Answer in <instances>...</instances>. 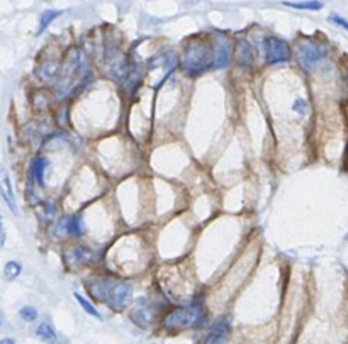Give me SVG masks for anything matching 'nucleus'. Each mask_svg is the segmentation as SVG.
Returning <instances> with one entry per match:
<instances>
[{"label":"nucleus","mask_w":348,"mask_h":344,"mask_svg":"<svg viewBox=\"0 0 348 344\" xmlns=\"http://www.w3.org/2000/svg\"><path fill=\"white\" fill-rule=\"evenodd\" d=\"M89 293L95 298L104 300L115 312H123L133 300V287L128 282L109 278H94L87 282Z\"/></svg>","instance_id":"nucleus-1"},{"label":"nucleus","mask_w":348,"mask_h":344,"mask_svg":"<svg viewBox=\"0 0 348 344\" xmlns=\"http://www.w3.org/2000/svg\"><path fill=\"white\" fill-rule=\"evenodd\" d=\"M206 309L202 304H188L180 305L170 311L163 319V327L167 331H187V329H197L206 322Z\"/></svg>","instance_id":"nucleus-2"},{"label":"nucleus","mask_w":348,"mask_h":344,"mask_svg":"<svg viewBox=\"0 0 348 344\" xmlns=\"http://www.w3.org/2000/svg\"><path fill=\"white\" fill-rule=\"evenodd\" d=\"M214 66V48L206 42H190L182 58V68L187 75L197 76Z\"/></svg>","instance_id":"nucleus-3"},{"label":"nucleus","mask_w":348,"mask_h":344,"mask_svg":"<svg viewBox=\"0 0 348 344\" xmlns=\"http://www.w3.org/2000/svg\"><path fill=\"white\" fill-rule=\"evenodd\" d=\"M326 46L321 42L314 41H301L296 46V56L299 61V66L302 68L306 73H311L318 68V65L325 60L326 56Z\"/></svg>","instance_id":"nucleus-4"},{"label":"nucleus","mask_w":348,"mask_h":344,"mask_svg":"<svg viewBox=\"0 0 348 344\" xmlns=\"http://www.w3.org/2000/svg\"><path fill=\"white\" fill-rule=\"evenodd\" d=\"M292 51L287 41L280 39V37L268 36L265 39V60L268 65H277V63H286L291 60Z\"/></svg>","instance_id":"nucleus-5"},{"label":"nucleus","mask_w":348,"mask_h":344,"mask_svg":"<svg viewBox=\"0 0 348 344\" xmlns=\"http://www.w3.org/2000/svg\"><path fill=\"white\" fill-rule=\"evenodd\" d=\"M0 197L2 200L7 203V207L11 209L14 214H17V203H16V195H14L12 190V183H11V177L6 171V168L0 166Z\"/></svg>","instance_id":"nucleus-6"},{"label":"nucleus","mask_w":348,"mask_h":344,"mask_svg":"<svg viewBox=\"0 0 348 344\" xmlns=\"http://www.w3.org/2000/svg\"><path fill=\"white\" fill-rule=\"evenodd\" d=\"M231 55H233V46L226 37H219L214 46V66L224 68L229 65Z\"/></svg>","instance_id":"nucleus-7"},{"label":"nucleus","mask_w":348,"mask_h":344,"mask_svg":"<svg viewBox=\"0 0 348 344\" xmlns=\"http://www.w3.org/2000/svg\"><path fill=\"white\" fill-rule=\"evenodd\" d=\"M56 234L60 237L65 236H75L79 237L82 234V222L79 216H71V217H65L58 222L56 226Z\"/></svg>","instance_id":"nucleus-8"},{"label":"nucleus","mask_w":348,"mask_h":344,"mask_svg":"<svg viewBox=\"0 0 348 344\" xmlns=\"http://www.w3.org/2000/svg\"><path fill=\"white\" fill-rule=\"evenodd\" d=\"M66 260H68L71 265H87V263H94V261L97 260V253L90 248L79 246V248L70 249V253L66 254Z\"/></svg>","instance_id":"nucleus-9"},{"label":"nucleus","mask_w":348,"mask_h":344,"mask_svg":"<svg viewBox=\"0 0 348 344\" xmlns=\"http://www.w3.org/2000/svg\"><path fill=\"white\" fill-rule=\"evenodd\" d=\"M236 61L241 68H250L255 61V53L253 48L246 39H241L236 48Z\"/></svg>","instance_id":"nucleus-10"},{"label":"nucleus","mask_w":348,"mask_h":344,"mask_svg":"<svg viewBox=\"0 0 348 344\" xmlns=\"http://www.w3.org/2000/svg\"><path fill=\"white\" fill-rule=\"evenodd\" d=\"M151 317H153V314L149 311V304L144 302V300L138 302L136 307H134L131 312V321L136 322L139 327H148Z\"/></svg>","instance_id":"nucleus-11"},{"label":"nucleus","mask_w":348,"mask_h":344,"mask_svg":"<svg viewBox=\"0 0 348 344\" xmlns=\"http://www.w3.org/2000/svg\"><path fill=\"white\" fill-rule=\"evenodd\" d=\"M48 166L46 158L43 156H36L31 163V178L34 180L37 185L43 187L45 185V169Z\"/></svg>","instance_id":"nucleus-12"},{"label":"nucleus","mask_w":348,"mask_h":344,"mask_svg":"<svg viewBox=\"0 0 348 344\" xmlns=\"http://www.w3.org/2000/svg\"><path fill=\"white\" fill-rule=\"evenodd\" d=\"M226 331H228V321H221L216 324V327L212 329V332L206 337L204 344H226Z\"/></svg>","instance_id":"nucleus-13"},{"label":"nucleus","mask_w":348,"mask_h":344,"mask_svg":"<svg viewBox=\"0 0 348 344\" xmlns=\"http://www.w3.org/2000/svg\"><path fill=\"white\" fill-rule=\"evenodd\" d=\"M36 336L40 337L41 341L50 342V344L56 342V339H58L55 327H53L50 322H43V324H40V326H37V329H36Z\"/></svg>","instance_id":"nucleus-14"},{"label":"nucleus","mask_w":348,"mask_h":344,"mask_svg":"<svg viewBox=\"0 0 348 344\" xmlns=\"http://www.w3.org/2000/svg\"><path fill=\"white\" fill-rule=\"evenodd\" d=\"M284 6L299 9V11H321L323 4L320 0H306V2H284Z\"/></svg>","instance_id":"nucleus-15"},{"label":"nucleus","mask_w":348,"mask_h":344,"mask_svg":"<svg viewBox=\"0 0 348 344\" xmlns=\"http://www.w3.org/2000/svg\"><path fill=\"white\" fill-rule=\"evenodd\" d=\"M58 61L55 60H50V61H46L45 65H43L40 68V76L43 80H51V78H55V76L58 75Z\"/></svg>","instance_id":"nucleus-16"},{"label":"nucleus","mask_w":348,"mask_h":344,"mask_svg":"<svg viewBox=\"0 0 348 344\" xmlns=\"http://www.w3.org/2000/svg\"><path fill=\"white\" fill-rule=\"evenodd\" d=\"M61 16V11H45L41 14V17H40V27H37V32L36 34H41L45 29L50 26V24L55 21L56 17H60Z\"/></svg>","instance_id":"nucleus-17"},{"label":"nucleus","mask_w":348,"mask_h":344,"mask_svg":"<svg viewBox=\"0 0 348 344\" xmlns=\"http://www.w3.org/2000/svg\"><path fill=\"white\" fill-rule=\"evenodd\" d=\"M22 271V266L19 261H9V263L4 266V277L7 280H16Z\"/></svg>","instance_id":"nucleus-18"},{"label":"nucleus","mask_w":348,"mask_h":344,"mask_svg":"<svg viewBox=\"0 0 348 344\" xmlns=\"http://www.w3.org/2000/svg\"><path fill=\"white\" fill-rule=\"evenodd\" d=\"M73 297L76 298V302H79V304H80V307H82V309H84V311H85L87 314H90V316H94V317H97V319H100V314L97 312V309H95V307H94V305H92V304L89 302V300H87V298H84V297H82V295H80V293H75V295H73Z\"/></svg>","instance_id":"nucleus-19"},{"label":"nucleus","mask_w":348,"mask_h":344,"mask_svg":"<svg viewBox=\"0 0 348 344\" xmlns=\"http://www.w3.org/2000/svg\"><path fill=\"white\" fill-rule=\"evenodd\" d=\"M19 316H21L22 321L32 322V321H36L37 311H36L34 307H31V305H24V307H21V311H19Z\"/></svg>","instance_id":"nucleus-20"},{"label":"nucleus","mask_w":348,"mask_h":344,"mask_svg":"<svg viewBox=\"0 0 348 344\" xmlns=\"http://www.w3.org/2000/svg\"><path fill=\"white\" fill-rule=\"evenodd\" d=\"M330 21L333 22V24H336V26H340V27H343V29H346L348 31V21L345 17H341V16H338V14H331L330 17Z\"/></svg>","instance_id":"nucleus-21"},{"label":"nucleus","mask_w":348,"mask_h":344,"mask_svg":"<svg viewBox=\"0 0 348 344\" xmlns=\"http://www.w3.org/2000/svg\"><path fill=\"white\" fill-rule=\"evenodd\" d=\"M306 109H307V104H306V100H302V99H299L294 102V110L299 114H304L306 112Z\"/></svg>","instance_id":"nucleus-22"},{"label":"nucleus","mask_w":348,"mask_h":344,"mask_svg":"<svg viewBox=\"0 0 348 344\" xmlns=\"http://www.w3.org/2000/svg\"><path fill=\"white\" fill-rule=\"evenodd\" d=\"M6 243V229H4V219L2 216H0V248Z\"/></svg>","instance_id":"nucleus-23"},{"label":"nucleus","mask_w":348,"mask_h":344,"mask_svg":"<svg viewBox=\"0 0 348 344\" xmlns=\"http://www.w3.org/2000/svg\"><path fill=\"white\" fill-rule=\"evenodd\" d=\"M0 344H16V342H14V339L6 337V339H2V341H0Z\"/></svg>","instance_id":"nucleus-24"},{"label":"nucleus","mask_w":348,"mask_h":344,"mask_svg":"<svg viewBox=\"0 0 348 344\" xmlns=\"http://www.w3.org/2000/svg\"><path fill=\"white\" fill-rule=\"evenodd\" d=\"M343 83H345V89L348 90V71L346 73H343Z\"/></svg>","instance_id":"nucleus-25"}]
</instances>
